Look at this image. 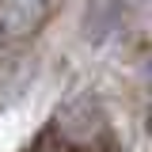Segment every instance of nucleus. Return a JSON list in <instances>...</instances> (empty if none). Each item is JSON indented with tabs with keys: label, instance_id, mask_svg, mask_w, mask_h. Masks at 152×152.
<instances>
[{
	"label": "nucleus",
	"instance_id": "f03ea898",
	"mask_svg": "<svg viewBox=\"0 0 152 152\" xmlns=\"http://www.w3.org/2000/svg\"><path fill=\"white\" fill-rule=\"evenodd\" d=\"M148 133H152V110H148Z\"/></svg>",
	"mask_w": 152,
	"mask_h": 152
},
{
	"label": "nucleus",
	"instance_id": "7ed1b4c3",
	"mask_svg": "<svg viewBox=\"0 0 152 152\" xmlns=\"http://www.w3.org/2000/svg\"><path fill=\"white\" fill-rule=\"evenodd\" d=\"M148 76H152V65H148Z\"/></svg>",
	"mask_w": 152,
	"mask_h": 152
},
{
	"label": "nucleus",
	"instance_id": "f257e3e1",
	"mask_svg": "<svg viewBox=\"0 0 152 152\" xmlns=\"http://www.w3.org/2000/svg\"><path fill=\"white\" fill-rule=\"evenodd\" d=\"M46 19V0H0V42L31 34Z\"/></svg>",
	"mask_w": 152,
	"mask_h": 152
}]
</instances>
